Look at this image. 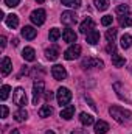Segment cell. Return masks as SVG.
I'll use <instances>...</instances> for the list:
<instances>
[{
    "label": "cell",
    "mask_w": 132,
    "mask_h": 134,
    "mask_svg": "<svg viewBox=\"0 0 132 134\" xmlns=\"http://www.w3.org/2000/svg\"><path fill=\"white\" fill-rule=\"evenodd\" d=\"M109 114L113 117L115 122H118L120 125H131L132 123V112L120 108V106H110L109 108Z\"/></svg>",
    "instance_id": "obj_1"
},
{
    "label": "cell",
    "mask_w": 132,
    "mask_h": 134,
    "mask_svg": "<svg viewBox=\"0 0 132 134\" xmlns=\"http://www.w3.org/2000/svg\"><path fill=\"white\" fill-rule=\"evenodd\" d=\"M56 98H58V103H59L61 106H67V104L70 103V100H71V92H70L67 87H59Z\"/></svg>",
    "instance_id": "obj_2"
},
{
    "label": "cell",
    "mask_w": 132,
    "mask_h": 134,
    "mask_svg": "<svg viewBox=\"0 0 132 134\" xmlns=\"http://www.w3.org/2000/svg\"><path fill=\"white\" fill-rule=\"evenodd\" d=\"M13 101H14V104H17L19 108H23V106L27 104V94H25V91H23L22 87H17V89L14 91V94H13Z\"/></svg>",
    "instance_id": "obj_3"
},
{
    "label": "cell",
    "mask_w": 132,
    "mask_h": 134,
    "mask_svg": "<svg viewBox=\"0 0 132 134\" xmlns=\"http://www.w3.org/2000/svg\"><path fill=\"white\" fill-rule=\"evenodd\" d=\"M79 55H81V47L78 44H71L64 52V58H65L67 61H73V59L79 58Z\"/></svg>",
    "instance_id": "obj_4"
},
{
    "label": "cell",
    "mask_w": 132,
    "mask_h": 134,
    "mask_svg": "<svg viewBox=\"0 0 132 134\" xmlns=\"http://www.w3.org/2000/svg\"><path fill=\"white\" fill-rule=\"evenodd\" d=\"M44 87H45V83L42 80H36L34 81V84H33V103L34 104H37V101H39L42 92H44Z\"/></svg>",
    "instance_id": "obj_5"
},
{
    "label": "cell",
    "mask_w": 132,
    "mask_h": 134,
    "mask_svg": "<svg viewBox=\"0 0 132 134\" xmlns=\"http://www.w3.org/2000/svg\"><path fill=\"white\" fill-rule=\"evenodd\" d=\"M45 17H47V14H45V11H44V9H34L33 13H31V16H30L31 22H33L34 25H37V27L44 25Z\"/></svg>",
    "instance_id": "obj_6"
},
{
    "label": "cell",
    "mask_w": 132,
    "mask_h": 134,
    "mask_svg": "<svg viewBox=\"0 0 132 134\" xmlns=\"http://www.w3.org/2000/svg\"><path fill=\"white\" fill-rule=\"evenodd\" d=\"M51 75H53V78H55V80H58V81L65 80V78H67L65 67H64V66H59V64L53 66V67H51Z\"/></svg>",
    "instance_id": "obj_7"
},
{
    "label": "cell",
    "mask_w": 132,
    "mask_h": 134,
    "mask_svg": "<svg viewBox=\"0 0 132 134\" xmlns=\"http://www.w3.org/2000/svg\"><path fill=\"white\" fill-rule=\"evenodd\" d=\"M81 67H82V69H92V67L103 69V67H104V63H103L101 59H95V58H84L82 63H81Z\"/></svg>",
    "instance_id": "obj_8"
},
{
    "label": "cell",
    "mask_w": 132,
    "mask_h": 134,
    "mask_svg": "<svg viewBox=\"0 0 132 134\" xmlns=\"http://www.w3.org/2000/svg\"><path fill=\"white\" fill-rule=\"evenodd\" d=\"M76 20H78V17H76V14H75L73 11H64L62 16H61V22H62L64 25H67V27L75 25Z\"/></svg>",
    "instance_id": "obj_9"
},
{
    "label": "cell",
    "mask_w": 132,
    "mask_h": 134,
    "mask_svg": "<svg viewBox=\"0 0 132 134\" xmlns=\"http://www.w3.org/2000/svg\"><path fill=\"white\" fill-rule=\"evenodd\" d=\"M93 27H95L93 19H92V17H87V19L79 25V31H81L82 34H89L92 30H93Z\"/></svg>",
    "instance_id": "obj_10"
},
{
    "label": "cell",
    "mask_w": 132,
    "mask_h": 134,
    "mask_svg": "<svg viewBox=\"0 0 132 134\" xmlns=\"http://www.w3.org/2000/svg\"><path fill=\"white\" fill-rule=\"evenodd\" d=\"M11 70H13V63H11V59H9L8 56H5V58L2 59V75L6 76V75L11 73Z\"/></svg>",
    "instance_id": "obj_11"
},
{
    "label": "cell",
    "mask_w": 132,
    "mask_h": 134,
    "mask_svg": "<svg viewBox=\"0 0 132 134\" xmlns=\"http://www.w3.org/2000/svg\"><path fill=\"white\" fill-rule=\"evenodd\" d=\"M76 33L71 30V28H65L64 31H62V39L65 41V42H68V44H73V42H76Z\"/></svg>",
    "instance_id": "obj_12"
},
{
    "label": "cell",
    "mask_w": 132,
    "mask_h": 134,
    "mask_svg": "<svg viewBox=\"0 0 132 134\" xmlns=\"http://www.w3.org/2000/svg\"><path fill=\"white\" fill-rule=\"evenodd\" d=\"M73 115H75V106H71V104H67V106H64V108L61 109V117H62V119L70 120Z\"/></svg>",
    "instance_id": "obj_13"
},
{
    "label": "cell",
    "mask_w": 132,
    "mask_h": 134,
    "mask_svg": "<svg viewBox=\"0 0 132 134\" xmlns=\"http://www.w3.org/2000/svg\"><path fill=\"white\" fill-rule=\"evenodd\" d=\"M36 34H37V30H34L33 27H23L22 28V36L28 41H33L36 37Z\"/></svg>",
    "instance_id": "obj_14"
},
{
    "label": "cell",
    "mask_w": 132,
    "mask_h": 134,
    "mask_svg": "<svg viewBox=\"0 0 132 134\" xmlns=\"http://www.w3.org/2000/svg\"><path fill=\"white\" fill-rule=\"evenodd\" d=\"M109 131V123L104 122V120H99L95 123V133L97 134H106Z\"/></svg>",
    "instance_id": "obj_15"
},
{
    "label": "cell",
    "mask_w": 132,
    "mask_h": 134,
    "mask_svg": "<svg viewBox=\"0 0 132 134\" xmlns=\"http://www.w3.org/2000/svg\"><path fill=\"white\" fill-rule=\"evenodd\" d=\"M22 58H23L25 61H34V59H36V52H34V48L25 47L23 52H22Z\"/></svg>",
    "instance_id": "obj_16"
},
{
    "label": "cell",
    "mask_w": 132,
    "mask_h": 134,
    "mask_svg": "<svg viewBox=\"0 0 132 134\" xmlns=\"http://www.w3.org/2000/svg\"><path fill=\"white\" fill-rule=\"evenodd\" d=\"M45 55H47V58H48L50 61H55V59H58V56H59V48H58L56 45H53V47H50V48L45 50Z\"/></svg>",
    "instance_id": "obj_17"
},
{
    "label": "cell",
    "mask_w": 132,
    "mask_h": 134,
    "mask_svg": "<svg viewBox=\"0 0 132 134\" xmlns=\"http://www.w3.org/2000/svg\"><path fill=\"white\" fill-rule=\"evenodd\" d=\"M27 119H28V112L25 111V108H19L14 112V120L16 122H25Z\"/></svg>",
    "instance_id": "obj_18"
},
{
    "label": "cell",
    "mask_w": 132,
    "mask_h": 134,
    "mask_svg": "<svg viewBox=\"0 0 132 134\" xmlns=\"http://www.w3.org/2000/svg\"><path fill=\"white\" fill-rule=\"evenodd\" d=\"M79 120H81V123L86 125V126H90V125L95 123V119H93L90 114H87V112H81V114H79Z\"/></svg>",
    "instance_id": "obj_19"
},
{
    "label": "cell",
    "mask_w": 132,
    "mask_h": 134,
    "mask_svg": "<svg viewBox=\"0 0 132 134\" xmlns=\"http://www.w3.org/2000/svg\"><path fill=\"white\" fill-rule=\"evenodd\" d=\"M86 41H87L90 45L98 44V42H99V33L97 31V30H92L89 34H86Z\"/></svg>",
    "instance_id": "obj_20"
},
{
    "label": "cell",
    "mask_w": 132,
    "mask_h": 134,
    "mask_svg": "<svg viewBox=\"0 0 132 134\" xmlns=\"http://www.w3.org/2000/svg\"><path fill=\"white\" fill-rule=\"evenodd\" d=\"M5 24H6L9 28H16V27L19 25V17H17L16 14H9V16L5 17Z\"/></svg>",
    "instance_id": "obj_21"
},
{
    "label": "cell",
    "mask_w": 132,
    "mask_h": 134,
    "mask_svg": "<svg viewBox=\"0 0 132 134\" xmlns=\"http://www.w3.org/2000/svg\"><path fill=\"white\" fill-rule=\"evenodd\" d=\"M112 64L115 67H123L126 64V59H124V56H121V55H112Z\"/></svg>",
    "instance_id": "obj_22"
},
{
    "label": "cell",
    "mask_w": 132,
    "mask_h": 134,
    "mask_svg": "<svg viewBox=\"0 0 132 134\" xmlns=\"http://www.w3.org/2000/svg\"><path fill=\"white\" fill-rule=\"evenodd\" d=\"M118 22L121 27H132V16L131 14H124L118 17Z\"/></svg>",
    "instance_id": "obj_23"
},
{
    "label": "cell",
    "mask_w": 132,
    "mask_h": 134,
    "mask_svg": "<svg viewBox=\"0 0 132 134\" xmlns=\"http://www.w3.org/2000/svg\"><path fill=\"white\" fill-rule=\"evenodd\" d=\"M53 114V109H51V106L50 104H45V106H42L40 109H39V117H50Z\"/></svg>",
    "instance_id": "obj_24"
},
{
    "label": "cell",
    "mask_w": 132,
    "mask_h": 134,
    "mask_svg": "<svg viewBox=\"0 0 132 134\" xmlns=\"http://www.w3.org/2000/svg\"><path fill=\"white\" fill-rule=\"evenodd\" d=\"M120 41H121V47L123 48H129L132 45V36L131 34H123Z\"/></svg>",
    "instance_id": "obj_25"
},
{
    "label": "cell",
    "mask_w": 132,
    "mask_h": 134,
    "mask_svg": "<svg viewBox=\"0 0 132 134\" xmlns=\"http://www.w3.org/2000/svg\"><path fill=\"white\" fill-rule=\"evenodd\" d=\"M93 5L97 6V9H99V11H106L109 8V0H95Z\"/></svg>",
    "instance_id": "obj_26"
},
{
    "label": "cell",
    "mask_w": 132,
    "mask_h": 134,
    "mask_svg": "<svg viewBox=\"0 0 132 134\" xmlns=\"http://www.w3.org/2000/svg\"><path fill=\"white\" fill-rule=\"evenodd\" d=\"M9 92H11V87H9L8 84H3V86H2V91H0V100L5 101L6 98H8Z\"/></svg>",
    "instance_id": "obj_27"
},
{
    "label": "cell",
    "mask_w": 132,
    "mask_h": 134,
    "mask_svg": "<svg viewBox=\"0 0 132 134\" xmlns=\"http://www.w3.org/2000/svg\"><path fill=\"white\" fill-rule=\"evenodd\" d=\"M61 3L68 8H79L81 6V0H61Z\"/></svg>",
    "instance_id": "obj_28"
},
{
    "label": "cell",
    "mask_w": 132,
    "mask_h": 134,
    "mask_svg": "<svg viewBox=\"0 0 132 134\" xmlns=\"http://www.w3.org/2000/svg\"><path fill=\"white\" fill-rule=\"evenodd\" d=\"M117 14L118 16H124V14H131V9L128 5H118L117 6Z\"/></svg>",
    "instance_id": "obj_29"
},
{
    "label": "cell",
    "mask_w": 132,
    "mask_h": 134,
    "mask_svg": "<svg viewBox=\"0 0 132 134\" xmlns=\"http://www.w3.org/2000/svg\"><path fill=\"white\" fill-rule=\"evenodd\" d=\"M48 37H50L51 42H55V41H58V39L61 37V31H59L58 28H51L50 33H48Z\"/></svg>",
    "instance_id": "obj_30"
},
{
    "label": "cell",
    "mask_w": 132,
    "mask_h": 134,
    "mask_svg": "<svg viewBox=\"0 0 132 134\" xmlns=\"http://www.w3.org/2000/svg\"><path fill=\"white\" fill-rule=\"evenodd\" d=\"M115 37H117V30L112 28V30H107V31H106V39H107L109 42H113Z\"/></svg>",
    "instance_id": "obj_31"
},
{
    "label": "cell",
    "mask_w": 132,
    "mask_h": 134,
    "mask_svg": "<svg viewBox=\"0 0 132 134\" xmlns=\"http://www.w3.org/2000/svg\"><path fill=\"white\" fill-rule=\"evenodd\" d=\"M112 20H113V17H112V16H104V17L101 19V24H103L104 27H107V25H110V24H112Z\"/></svg>",
    "instance_id": "obj_32"
},
{
    "label": "cell",
    "mask_w": 132,
    "mask_h": 134,
    "mask_svg": "<svg viewBox=\"0 0 132 134\" xmlns=\"http://www.w3.org/2000/svg\"><path fill=\"white\" fill-rule=\"evenodd\" d=\"M19 2H20V0H5V5L9 6V8H14V6L19 5Z\"/></svg>",
    "instance_id": "obj_33"
},
{
    "label": "cell",
    "mask_w": 132,
    "mask_h": 134,
    "mask_svg": "<svg viewBox=\"0 0 132 134\" xmlns=\"http://www.w3.org/2000/svg\"><path fill=\"white\" fill-rule=\"evenodd\" d=\"M0 109H2V119H6V117H8V112H9L8 108H6V104H2Z\"/></svg>",
    "instance_id": "obj_34"
},
{
    "label": "cell",
    "mask_w": 132,
    "mask_h": 134,
    "mask_svg": "<svg viewBox=\"0 0 132 134\" xmlns=\"http://www.w3.org/2000/svg\"><path fill=\"white\" fill-rule=\"evenodd\" d=\"M106 50H107L109 53H113V55H115V44H113V42H109V45L106 47Z\"/></svg>",
    "instance_id": "obj_35"
},
{
    "label": "cell",
    "mask_w": 132,
    "mask_h": 134,
    "mask_svg": "<svg viewBox=\"0 0 132 134\" xmlns=\"http://www.w3.org/2000/svg\"><path fill=\"white\" fill-rule=\"evenodd\" d=\"M0 47H2V48H5V47H6V37H5V36H2V37H0Z\"/></svg>",
    "instance_id": "obj_36"
},
{
    "label": "cell",
    "mask_w": 132,
    "mask_h": 134,
    "mask_svg": "<svg viewBox=\"0 0 132 134\" xmlns=\"http://www.w3.org/2000/svg\"><path fill=\"white\" fill-rule=\"evenodd\" d=\"M51 98H53V92H47V95H45V100H47V101H51Z\"/></svg>",
    "instance_id": "obj_37"
},
{
    "label": "cell",
    "mask_w": 132,
    "mask_h": 134,
    "mask_svg": "<svg viewBox=\"0 0 132 134\" xmlns=\"http://www.w3.org/2000/svg\"><path fill=\"white\" fill-rule=\"evenodd\" d=\"M11 134H20V133H19L17 130H13V131H11Z\"/></svg>",
    "instance_id": "obj_38"
},
{
    "label": "cell",
    "mask_w": 132,
    "mask_h": 134,
    "mask_svg": "<svg viewBox=\"0 0 132 134\" xmlns=\"http://www.w3.org/2000/svg\"><path fill=\"white\" fill-rule=\"evenodd\" d=\"M71 134H84V133H79V131H73Z\"/></svg>",
    "instance_id": "obj_39"
},
{
    "label": "cell",
    "mask_w": 132,
    "mask_h": 134,
    "mask_svg": "<svg viewBox=\"0 0 132 134\" xmlns=\"http://www.w3.org/2000/svg\"><path fill=\"white\" fill-rule=\"evenodd\" d=\"M45 134H55V133H53V131H47Z\"/></svg>",
    "instance_id": "obj_40"
},
{
    "label": "cell",
    "mask_w": 132,
    "mask_h": 134,
    "mask_svg": "<svg viewBox=\"0 0 132 134\" xmlns=\"http://www.w3.org/2000/svg\"><path fill=\"white\" fill-rule=\"evenodd\" d=\"M36 2H39V3H44V2H45V0H36Z\"/></svg>",
    "instance_id": "obj_41"
}]
</instances>
